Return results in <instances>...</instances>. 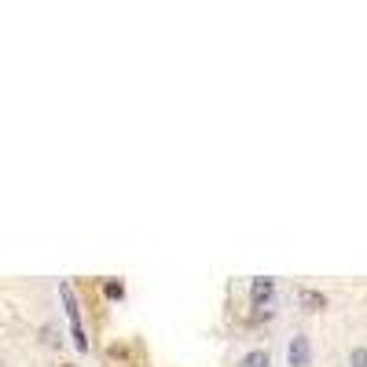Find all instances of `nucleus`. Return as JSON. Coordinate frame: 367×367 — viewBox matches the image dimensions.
Masks as SVG:
<instances>
[{
	"label": "nucleus",
	"instance_id": "1",
	"mask_svg": "<svg viewBox=\"0 0 367 367\" xmlns=\"http://www.w3.org/2000/svg\"><path fill=\"white\" fill-rule=\"evenodd\" d=\"M287 360H290V367H309V360H312L309 338H294L290 349H287Z\"/></svg>",
	"mask_w": 367,
	"mask_h": 367
},
{
	"label": "nucleus",
	"instance_id": "2",
	"mask_svg": "<svg viewBox=\"0 0 367 367\" xmlns=\"http://www.w3.org/2000/svg\"><path fill=\"white\" fill-rule=\"evenodd\" d=\"M272 290H275V283H272V279H253V283H250V301H253V305L257 309H261V305H268V301H272Z\"/></svg>",
	"mask_w": 367,
	"mask_h": 367
},
{
	"label": "nucleus",
	"instance_id": "3",
	"mask_svg": "<svg viewBox=\"0 0 367 367\" xmlns=\"http://www.w3.org/2000/svg\"><path fill=\"white\" fill-rule=\"evenodd\" d=\"M297 297H301V309H305V312H323V309H327V297H323L319 290H301Z\"/></svg>",
	"mask_w": 367,
	"mask_h": 367
},
{
	"label": "nucleus",
	"instance_id": "4",
	"mask_svg": "<svg viewBox=\"0 0 367 367\" xmlns=\"http://www.w3.org/2000/svg\"><path fill=\"white\" fill-rule=\"evenodd\" d=\"M239 367H268V353H265V349H253V353L243 356Z\"/></svg>",
	"mask_w": 367,
	"mask_h": 367
},
{
	"label": "nucleus",
	"instance_id": "5",
	"mask_svg": "<svg viewBox=\"0 0 367 367\" xmlns=\"http://www.w3.org/2000/svg\"><path fill=\"white\" fill-rule=\"evenodd\" d=\"M103 290H106V297H118V301H121V297H125V287H121V283H118V279H111V283H106V287H103Z\"/></svg>",
	"mask_w": 367,
	"mask_h": 367
},
{
	"label": "nucleus",
	"instance_id": "6",
	"mask_svg": "<svg viewBox=\"0 0 367 367\" xmlns=\"http://www.w3.org/2000/svg\"><path fill=\"white\" fill-rule=\"evenodd\" d=\"M349 363H353V367H367V349H353V353H349Z\"/></svg>",
	"mask_w": 367,
	"mask_h": 367
},
{
	"label": "nucleus",
	"instance_id": "7",
	"mask_svg": "<svg viewBox=\"0 0 367 367\" xmlns=\"http://www.w3.org/2000/svg\"><path fill=\"white\" fill-rule=\"evenodd\" d=\"M62 367H74V363H62Z\"/></svg>",
	"mask_w": 367,
	"mask_h": 367
}]
</instances>
